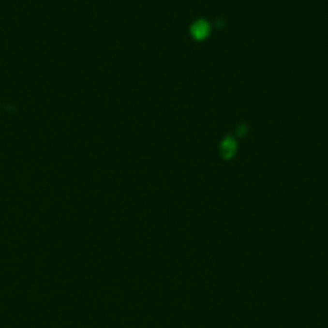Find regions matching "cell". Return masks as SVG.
I'll return each instance as SVG.
<instances>
[{"mask_svg": "<svg viewBox=\"0 0 328 328\" xmlns=\"http://www.w3.org/2000/svg\"><path fill=\"white\" fill-rule=\"evenodd\" d=\"M191 33L195 39H204V37L208 36L209 33V26L208 23L204 22V21H197L195 25L193 26L191 29Z\"/></svg>", "mask_w": 328, "mask_h": 328, "instance_id": "cell-1", "label": "cell"}, {"mask_svg": "<svg viewBox=\"0 0 328 328\" xmlns=\"http://www.w3.org/2000/svg\"><path fill=\"white\" fill-rule=\"evenodd\" d=\"M235 151H236V142L232 139H230V137L223 140L222 144H221V153H222L223 158L228 159V158L234 155Z\"/></svg>", "mask_w": 328, "mask_h": 328, "instance_id": "cell-2", "label": "cell"}]
</instances>
